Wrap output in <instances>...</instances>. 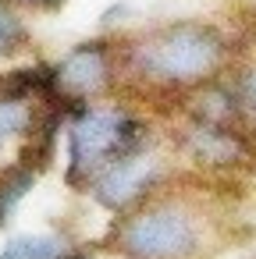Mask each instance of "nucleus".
<instances>
[{
	"mask_svg": "<svg viewBox=\"0 0 256 259\" xmlns=\"http://www.w3.org/2000/svg\"><path fill=\"white\" fill-rule=\"evenodd\" d=\"M32 181H36V170H25V167H15L8 178H0V227L8 224L11 209L22 202V195L32 188Z\"/></svg>",
	"mask_w": 256,
	"mask_h": 259,
	"instance_id": "obj_8",
	"label": "nucleus"
},
{
	"mask_svg": "<svg viewBox=\"0 0 256 259\" xmlns=\"http://www.w3.org/2000/svg\"><path fill=\"white\" fill-rule=\"evenodd\" d=\"M25 43H29L25 22L15 15V8L8 4V0H0V57H8V54L22 50Z\"/></svg>",
	"mask_w": 256,
	"mask_h": 259,
	"instance_id": "obj_9",
	"label": "nucleus"
},
{
	"mask_svg": "<svg viewBox=\"0 0 256 259\" xmlns=\"http://www.w3.org/2000/svg\"><path fill=\"white\" fill-rule=\"evenodd\" d=\"M160 181V160L157 156H142V153H128L111 160L103 170L93 174L89 188L93 195L107 206V209H132L139 199H146Z\"/></svg>",
	"mask_w": 256,
	"mask_h": 259,
	"instance_id": "obj_4",
	"label": "nucleus"
},
{
	"mask_svg": "<svg viewBox=\"0 0 256 259\" xmlns=\"http://www.w3.org/2000/svg\"><path fill=\"white\" fill-rule=\"evenodd\" d=\"M111 47L103 39H93V43H79L61 64H57V85L61 93L68 96H93V93H103L107 82H111Z\"/></svg>",
	"mask_w": 256,
	"mask_h": 259,
	"instance_id": "obj_5",
	"label": "nucleus"
},
{
	"mask_svg": "<svg viewBox=\"0 0 256 259\" xmlns=\"http://www.w3.org/2000/svg\"><path fill=\"white\" fill-rule=\"evenodd\" d=\"M36 117H40V114H36L25 100L0 93V146H4L11 135H22V139H25V135L32 132Z\"/></svg>",
	"mask_w": 256,
	"mask_h": 259,
	"instance_id": "obj_7",
	"label": "nucleus"
},
{
	"mask_svg": "<svg viewBox=\"0 0 256 259\" xmlns=\"http://www.w3.org/2000/svg\"><path fill=\"white\" fill-rule=\"evenodd\" d=\"M224 39L210 25L181 22L153 32L146 43L132 50V61L142 75L171 82V85H196L213 78V71L224 64Z\"/></svg>",
	"mask_w": 256,
	"mask_h": 259,
	"instance_id": "obj_1",
	"label": "nucleus"
},
{
	"mask_svg": "<svg viewBox=\"0 0 256 259\" xmlns=\"http://www.w3.org/2000/svg\"><path fill=\"white\" fill-rule=\"evenodd\" d=\"M71 248L61 241V238H50V234H25V238H15L0 259H64Z\"/></svg>",
	"mask_w": 256,
	"mask_h": 259,
	"instance_id": "obj_6",
	"label": "nucleus"
},
{
	"mask_svg": "<svg viewBox=\"0 0 256 259\" xmlns=\"http://www.w3.org/2000/svg\"><path fill=\"white\" fill-rule=\"evenodd\" d=\"M199 220L174 202H157L118 227V248L132 259H189L199 252Z\"/></svg>",
	"mask_w": 256,
	"mask_h": 259,
	"instance_id": "obj_3",
	"label": "nucleus"
},
{
	"mask_svg": "<svg viewBox=\"0 0 256 259\" xmlns=\"http://www.w3.org/2000/svg\"><path fill=\"white\" fill-rule=\"evenodd\" d=\"M25 4H40V8H57L61 0H25Z\"/></svg>",
	"mask_w": 256,
	"mask_h": 259,
	"instance_id": "obj_10",
	"label": "nucleus"
},
{
	"mask_svg": "<svg viewBox=\"0 0 256 259\" xmlns=\"http://www.w3.org/2000/svg\"><path fill=\"white\" fill-rule=\"evenodd\" d=\"M146 142V128L128 110L114 107H86L68 128V181L82 185L93 181L96 170H103L111 160L139 153Z\"/></svg>",
	"mask_w": 256,
	"mask_h": 259,
	"instance_id": "obj_2",
	"label": "nucleus"
}]
</instances>
